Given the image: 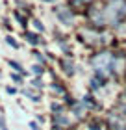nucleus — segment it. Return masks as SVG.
Returning a JSON list of instances; mask_svg holds the SVG:
<instances>
[{
    "label": "nucleus",
    "instance_id": "obj_1",
    "mask_svg": "<svg viewBox=\"0 0 126 130\" xmlns=\"http://www.w3.org/2000/svg\"><path fill=\"white\" fill-rule=\"evenodd\" d=\"M56 15L63 24H70V22H73V15H70V11H67V9H58Z\"/></svg>",
    "mask_w": 126,
    "mask_h": 130
},
{
    "label": "nucleus",
    "instance_id": "obj_2",
    "mask_svg": "<svg viewBox=\"0 0 126 130\" xmlns=\"http://www.w3.org/2000/svg\"><path fill=\"white\" fill-rule=\"evenodd\" d=\"M26 37H28V41H30L32 45H39V41H41L35 34H26Z\"/></svg>",
    "mask_w": 126,
    "mask_h": 130
},
{
    "label": "nucleus",
    "instance_id": "obj_3",
    "mask_svg": "<svg viewBox=\"0 0 126 130\" xmlns=\"http://www.w3.org/2000/svg\"><path fill=\"white\" fill-rule=\"evenodd\" d=\"M63 67H65V73H67V74H73V73H74V69H73V63H69V61H63Z\"/></svg>",
    "mask_w": 126,
    "mask_h": 130
},
{
    "label": "nucleus",
    "instance_id": "obj_4",
    "mask_svg": "<svg viewBox=\"0 0 126 130\" xmlns=\"http://www.w3.org/2000/svg\"><path fill=\"white\" fill-rule=\"evenodd\" d=\"M6 41H8V45H11L13 48H19V43H17V41L11 37V35H8V37H6Z\"/></svg>",
    "mask_w": 126,
    "mask_h": 130
},
{
    "label": "nucleus",
    "instance_id": "obj_5",
    "mask_svg": "<svg viewBox=\"0 0 126 130\" xmlns=\"http://www.w3.org/2000/svg\"><path fill=\"white\" fill-rule=\"evenodd\" d=\"M32 71H33L35 74H41V73H43V67H41V65H33V67H32Z\"/></svg>",
    "mask_w": 126,
    "mask_h": 130
},
{
    "label": "nucleus",
    "instance_id": "obj_6",
    "mask_svg": "<svg viewBox=\"0 0 126 130\" xmlns=\"http://www.w3.org/2000/svg\"><path fill=\"white\" fill-rule=\"evenodd\" d=\"M9 65H11L13 69H17V71H21V73H22V67H21V63H17V61H9Z\"/></svg>",
    "mask_w": 126,
    "mask_h": 130
},
{
    "label": "nucleus",
    "instance_id": "obj_7",
    "mask_svg": "<svg viewBox=\"0 0 126 130\" xmlns=\"http://www.w3.org/2000/svg\"><path fill=\"white\" fill-rule=\"evenodd\" d=\"M33 24H35V28H37V30H41V32H43V30H45V26H43V24H41V22H39V21H33Z\"/></svg>",
    "mask_w": 126,
    "mask_h": 130
},
{
    "label": "nucleus",
    "instance_id": "obj_8",
    "mask_svg": "<svg viewBox=\"0 0 126 130\" xmlns=\"http://www.w3.org/2000/svg\"><path fill=\"white\" fill-rule=\"evenodd\" d=\"M32 84H33L35 87H43V80H39V78H37V80H33Z\"/></svg>",
    "mask_w": 126,
    "mask_h": 130
},
{
    "label": "nucleus",
    "instance_id": "obj_9",
    "mask_svg": "<svg viewBox=\"0 0 126 130\" xmlns=\"http://www.w3.org/2000/svg\"><path fill=\"white\" fill-rule=\"evenodd\" d=\"M30 128H32V130H41V128H39V125H37L35 121H32V123H30Z\"/></svg>",
    "mask_w": 126,
    "mask_h": 130
},
{
    "label": "nucleus",
    "instance_id": "obj_10",
    "mask_svg": "<svg viewBox=\"0 0 126 130\" xmlns=\"http://www.w3.org/2000/svg\"><path fill=\"white\" fill-rule=\"evenodd\" d=\"M0 128H2V130H8V126H6V123H4L2 119H0Z\"/></svg>",
    "mask_w": 126,
    "mask_h": 130
}]
</instances>
